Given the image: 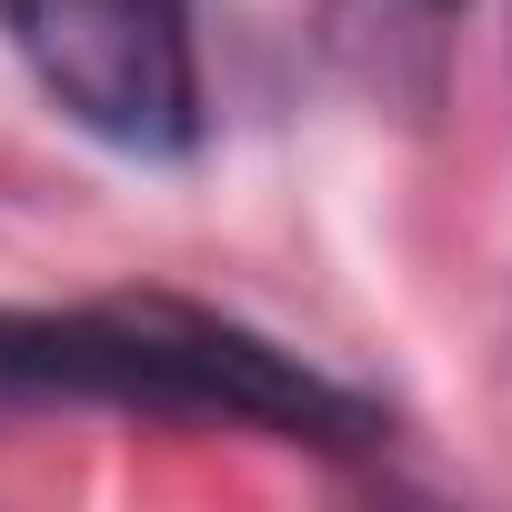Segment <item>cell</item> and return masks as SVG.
Wrapping results in <instances>:
<instances>
[{"label":"cell","mask_w":512,"mask_h":512,"mask_svg":"<svg viewBox=\"0 0 512 512\" xmlns=\"http://www.w3.org/2000/svg\"><path fill=\"white\" fill-rule=\"evenodd\" d=\"M0 41L21 71L111 151H191L201 141V61L191 0H0Z\"/></svg>","instance_id":"obj_1"},{"label":"cell","mask_w":512,"mask_h":512,"mask_svg":"<svg viewBox=\"0 0 512 512\" xmlns=\"http://www.w3.org/2000/svg\"><path fill=\"white\" fill-rule=\"evenodd\" d=\"M452 21H462V0H322V61H332L372 111L422 121V111L442 101Z\"/></svg>","instance_id":"obj_2"}]
</instances>
